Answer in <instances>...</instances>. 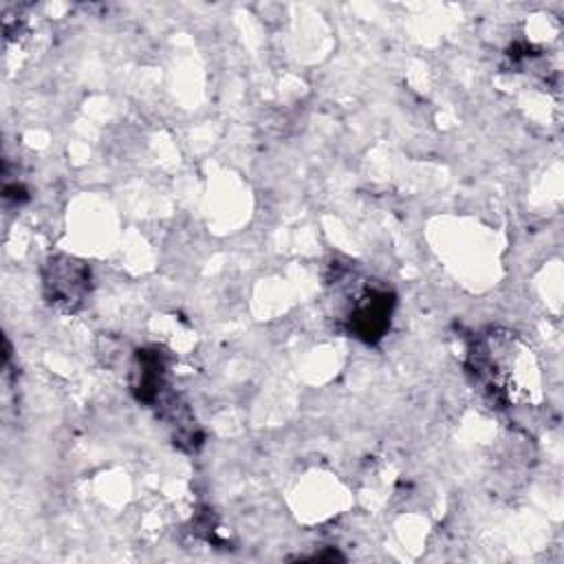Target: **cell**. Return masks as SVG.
Masks as SVG:
<instances>
[{
  "label": "cell",
  "instance_id": "1",
  "mask_svg": "<svg viewBox=\"0 0 564 564\" xmlns=\"http://www.w3.org/2000/svg\"><path fill=\"white\" fill-rule=\"evenodd\" d=\"M392 304H394V300L388 291L364 289L355 297V304L348 313L350 330L366 341H377L390 324Z\"/></svg>",
  "mask_w": 564,
  "mask_h": 564
},
{
  "label": "cell",
  "instance_id": "2",
  "mask_svg": "<svg viewBox=\"0 0 564 564\" xmlns=\"http://www.w3.org/2000/svg\"><path fill=\"white\" fill-rule=\"evenodd\" d=\"M88 286V271L70 260V258H55L46 267V289L55 304L73 308L82 302Z\"/></svg>",
  "mask_w": 564,
  "mask_h": 564
}]
</instances>
